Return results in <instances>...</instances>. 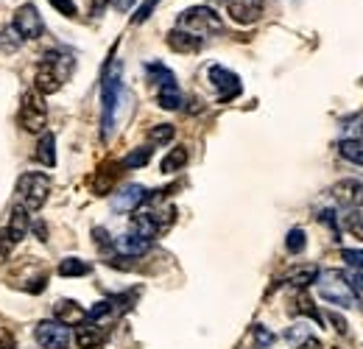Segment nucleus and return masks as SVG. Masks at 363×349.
<instances>
[{
	"label": "nucleus",
	"instance_id": "obj_30",
	"mask_svg": "<svg viewBox=\"0 0 363 349\" xmlns=\"http://www.w3.org/2000/svg\"><path fill=\"white\" fill-rule=\"evenodd\" d=\"M305 243H308V240H305V232H302V229H290L288 238H285V249H288L290 254H299V252L305 249Z\"/></svg>",
	"mask_w": 363,
	"mask_h": 349
},
{
	"label": "nucleus",
	"instance_id": "obj_29",
	"mask_svg": "<svg viewBox=\"0 0 363 349\" xmlns=\"http://www.w3.org/2000/svg\"><path fill=\"white\" fill-rule=\"evenodd\" d=\"M174 134H176V129H174V126L160 123V126H154V129L149 131V140H151L154 146H162V143H168V140H174Z\"/></svg>",
	"mask_w": 363,
	"mask_h": 349
},
{
	"label": "nucleus",
	"instance_id": "obj_35",
	"mask_svg": "<svg viewBox=\"0 0 363 349\" xmlns=\"http://www.w3.org/2000/svg\"><path fill=\"white\" fill-rule=\"evenodd\" d=\"M15 346H17L15 332H12V330H6V327H0V349H15Z\"/></svg>",
	"mask_w": 363,
	"mask_h": 349
},
{
	"label": "nucleus",
	"instance_id": "obj_40",
	"mask_svg": "<svg viewBox=\"0 0 363 349\" xmlns=\"http://www.w3.org/2000/svg\"><path fill=\"white\" fill-rule=\"evenodd\" d=\"M299 349H322V343H319L316 338H305V341L299 343Z\"/></svg>",
	"mask_w": 363,
	"mask_h": 349
},
{
	"label": "nucleus",
	"instance_id": "obj_41",
	"mask_svg": "<svg viewBox=\"0 0 363 349\" xmlns=\"http://www.w3.org/2000/svg\"><path fill=\"white\" fill-rule=\"evenodd\" d=\"M360 131H363V123H360ZM360 140H363V137H360Z\"/></svg>",
	"mask_w": 363,
	"mask_h": 349
},
{
	"label": "nucleus",
	"instance_id": "obj_36",
	"mask_svg": "<svg viewBox=\"0 0 363 349\" xmlns=\"http://www.w3.org/2000/svg\"><path fill=\"white\" fill-rule=\"evenodd\" d=\"M154 3H157V0H149V3H142V6H140V12L134 15V23H142L145 17H149V15H151V9H154Z\"/></svg>",
	"mask_w": 363,
	"mask_h": 349
},
{
	"label": "nucleus",
	"instance_id": "obj_4",
	"mask_svg": "<svg viewBox=\"0 0 363 349\" xmlns=\"http://www.w3.org/2000/svg\"><path fill=\"white\" fill-rule=\"evenodd\" d=\"M319 283V291L327 302L333 305H341V308H352L355 305V288L349 285V279L344 276V271H330L324 276L316 279Z\"/></svg>",
	"mask_w": 363,
	"mask_h": 349
},
{
	"label": "nucleus",
	"instance_id": "obj_2",
	"mask_svg": "<svg viewBox=\"0 0 363 349\" xmlns=\"http://www.w3.org/2000/svg\"><path fill=\"white\" fill-rule=\"evenodd\" d=\"M179 28L201 39V37H207V34H221V31H224V23H221V17H218L212 9H207V6H196V9L182 12V17H179Z\"/></svg>",
	"mask_w": 363,
	"mask_h": 349
},
{
	"label": "nucleus",
	"instance_id": "obj_13",
	"mask_svg": "<svg viewBox=\"0 0 363 349\" xmlns=\"http://www.w3.org/2000/svg\"><path fill=\"white\" fill-rule=\"evenodd\" d=\"M341 257H344L346 265H349V271H346L344 276L349 279V285L355 288V294H357V291L363 294V252H360V249H344Z\"/></svg>",
	"mask_w": 363,
	"mask_h": 349
},
{
	"label": "nucleus",
	"instance_id": "obj_17",
	"mask_svg": "<svg viewBox=\"0 0 363 349\" xmlns=\"http://www.w3.org/2000/svg\"><path fill=\"white\" fill-rule=\"evenodd\" d=\"M168 48L176 50V53H198L201 50V39L187 34V31H182V28H176V31L168 34Z\"/></svg>",
	"mask_w": 363,
	"mask_h": 349
},
{
	"label": "nucleus",
	"instance_id": "obj_10",
	"mask_svg": "<svg viewBox=\"0 0 363 349\" xmlns=\"http://www.w3.org/2000/svg\"><path fill=\"white\" fill-rule=\"evenodd\" d=\"M227 12L235 23L252 26L263 15V0H227Z\"/></svg>",
	"mask_w": 363,
	"mask_h": 349
},
{
	"label": "nucleus",
	"instance_id": "obj_24",
	"mask_svg": "<svg viewBox=\"0 0 363 349\" xmlns=\"http://www.w3.org/2000/svg\"><path fill=\"white\" fill-rule=\"evenodd\" d=\"M157 101L162 109H179L182 106V93L176 84H162L160 93H157Z\"/></svg>",
	"mask_w": 363,
	"mask_h": 349
},
{
	"label": "nucleus",
	"instance_id": "obj_1",
	"mask_svg": "<svg viewBox=\"0 0 363 349\" xmlns=\"http://www.w3.org/2000/svg\"><path fill=\"white\" fill-rule=\"evenodd\" d=\"M123 98V82H120V64L115 62L106 76H104V84H101V126H104V137L112 131V123H115V112H118V104Z\"/></svg>",
	"mask_w": 363,
	"mask_h": 349
},
{
	"label": "nucleus",
	"instance_id": "obj_39",
	"mask_svg": "<svg viewBox=\"0 0 363 349\" xmlns=\"http://www.w3.org/2000/svg\"><path fill=\"white\" fill-rule=\"evenodd\" d=\"M34 229H37V235H39V240H48V227H45L42 221H34Z\"/></svg>",
	"mask_w": 363,
	"mask_h": 349
},
{
	"label": "nucleus",
	"instance_id": "obj_11",
	"mask_svg": "<svg viewBox=\"0 0 363 349\" xmlns=\"http://www.w3.org/2000/svg\"><path fill=\"white\" fill-rule=\"evenodd\" d=\"M145 201V187L142 185H126L123 190H118L112 196V209L115 213H131Z\"/></svg>",
	"mask_w": 363,
	"mask_h": 349
},
{
	"label": "nucleus",
	"instance_id": "obj_23",
	"mask_svg": "<svg viewBox=\"0 0 363 349\" xmlns=\"http://www.w3.org/2000/svg\"><path fill=\"white\" fill-rule=\"evenodd\" d=\"M187 149L185 146H176V149H171L168 151V157L162 160V173H176V171H182L185 165H187Z\"/></svg>",
	"mask_w": 363,
	"mask_h": 349
},
{
	"label": "nucleus",
	"instance_id": "obj_20",
	"mask_svg": "<svg viewBox=\"0 0 363 349\" xmlns=\"http://www.w3.org/2000/svg\"><path fill=\"white\" fill-rule=\"evenodd\" d=\"M131 232L140 235V238H145V240H151V238L160 235V227H157V221H154L151 213H137L131 218Z\"/></svg>",
	"mask_w": 363,
	"mask_h": 349
},
{
	"label": "nucleus",
	"instance_id": "obj_16",
	"mask_svg": "<svg viewBox=\"0 0 363 349\" xmlns=\"http://www.w3.org/2000/svg\"><path fill=\"white\" fill-rule=\"evenodd\" d=\"M285 279L294 288H299V291H305L308 285H313L316 279H319V265H294L288 274H285Z\"/></svg>",
	"mask_w": 363,
	"mask_h": 349
},
{
	"label": "nucleus",
	"instance_id": "obj_38",
	"mask_svg": "<svg viewBox=\"0 0 363 349\" xmlns=\"http://www.w3.org/2000/svg\"><path fill=\"white\" fill-rule=\"evenodd\" d=\"M330 321L335 324V330H338V332H346V321H344L338 313H333V310H330Z\"/></svg>",
	"mask_w": 363,
	"mask_h": 349
},
{
	"label": "nucleus",
	"instance_id": "obj_31",
	"mask_svg": "<svg viewBox=\"0 0 363 349\" xmlns=\"http://www.w3.org/2000/svg\"><path fill=\"white\" fill-rule=\"evenodd\" d=\"M20 42H23V37H20L15 28H6L3 34H0V45H3L6 50H9V48H12V50H17V48H20Z\"/></svg>",
	"mask_w": 363,
	"mask_h": 349
},
{
	"label": "nucleus",
	"instance_id": "obj_27",
	"mask_svg": "<svg viewBox=\"0 0 363 349\" xmlns=\"http://www.w3.org/2000/svg\"><path fill=\"white\" fill-rule=\"evenodd\" d=\"M149 160H151V149H134L131 154H126L123 157V168H145L149 165Z\"/></svg>",
	"mask_w": 363,
	"mask_h": 349
},
{
	"label": "nucleus",
	"instance_id": "obj_6",
	"mask_svg": "<svg viewBox=\"0 0 363 349\" xmlns=\"http://www.w3.org/2000/svg\"><path fill=\"white\" fill-rule=\"evenodd\" d=\"M37 343L42 349H70V332L59 321H39L37 324Z\"/></svg>",
	"mask_w": 363,
	"mask_h": 349
},
{
	"label": "nucleus",
	"instance_id": "obj_3",
	"mask_svg": "<svg viewBox=\"0 0 363 349\" xmlns=\"http://www.w3.org/2000/svg\"><path fill=\"white\" fill-rule=\"evenodd\" d=\"M48 193H50V179L45 173H23L17 182V196L28 213H37L48 201Z\"/></svg>",
	"mask_w": 363,
	"mask_h": 349
},
{
	"label": "nucleus",
	"instance_id": "obj_34",
	"mask_svg": "<svg viewBox=\"0 0 363 349\" xmlns=\"http://www.w3.org/2000/svg\"><path fill=\"white\" fill-rule=\"evenodd\" d=\"M252 335H254V341H257V349H260V346L274 343V335H271L266 327H260V324H257V327H252Z\"/></svg>",
	"mask_w": 363,
	"mask_h": 349
},
{
	"label": "nucleus",
	"instance_id": "obj_18",
	"mask_svg": "<svg viewBox=\"0 0 363 349\" xmlns=\"http://www.w3.org/2000/svg\"><path fill=\"white\" fill-rule=\"evenodd\" d=\"M115 249H118L123 257H140V254H145V252L151 249V240H145V238L129 232V235H123V238L115 243Z\"/></svg>",
	"mask_w": 363,
	"mask_h": 349
},
{
	"label": "nucleus",
	"instance_id": "obj_19",
	"mask_svg": "<svg viewBox=\"0 0 363 349\" xmlns=\"http://www.w3.org/2000/svg\"><path fill=\"white\" fill-rule=\"evenodd\" d=\"M101 341H104V332H101L98 324H93V321H82V324H79V330H76V343H79L82 349H93V346H98Z\"/></svg>",
	"mask_w": 363,
	"mask_h": 349
},
{
	"label": "nucleus",
	"instance_id": "obj_37",
	"mask_svg": "<svg viewBox=\"0 0 363 349\" xmlns=\"http://www.w3.org/2000/svg\"><path fill=\"white\" fill-rule=\"evenodd\" d=\"M109 6H112L115 12H129V9L134 6V0H109Z\"/></svg>",
	"mask_w": 363,
	"mask_h": 349
},
{
	"label": "nucleus",
	"instance_id": "obj_22",
	"mask_svg": "<svg viewBox=\"0 0 363 349\" xmlns=\"http://www.w3.org/2000/svg\"><path fill=\"white\" fill-rule=\"evenodd\" d=\"M338 151L346 162H355V165H363V140L360 137H346L338 143Z\"/></svg>",
	"mask_w": 363,
	"mask_h": 349
},
{
	"label": "nucleus",
	"instance_id": "obj_21",
	"mask_svg": "<svg viewBox=\"0 0 363 349\" xmlns=\"http://www.w3.org/2000/svg\"><path fill=\"white\" fill-rule=\"evenodd\" d=\"M37 160L45 165V168H53L56 165V137L50 131H45L37 143Z\"/></svg>",
	"mask_w": 363,
	"mask_h": 349
},
{
	"label": "nucleus",
	"instance_id": "obj_12",
	"mask_svg": "<svg viewBox=\"0 0 363 349\" xmlns=\"http://www.w3.org/2000/svg\"><path fill=\"white\" fill-rule=\"evenodd\" d=\"M333 196L338 204H346V207H363V182L357 179H344L333 187Z\"/></svg>",
	"mask_w": 363,
	"mask_h": 349
},
{
	"label": "nucleus",
	"instance_id": "obj_32",
	"mask_svg": "<svg viewBox=\"0 0 363 349\" xmlns=\"http://www.w3.org/2000/svg\"><path fill=\"white\" fill-rule=\"evenodd\" d=\"M50 6L64 17H76V3L73 0H50Z\"/></svg>",
	"mask_w": 363,
	"mask_h": 349
},
{
	"label": "nucleus",
	"instance_id": "obj_33",
	"mask_svg": "<svg viewBox=\"0 0 363 349\" xmlns=\"http://www.w3.org/2000/svg\"><path fill=\"white\" fill-rule=\"evenodd\" d=\"M12 246H15V240L9 238V232H6V229H0V263H6V260H9Z\"/></svg>",
	"mask_w": 363,
	"mask_h": 349
},
{
	"label": "nucleus",
	"instance_id": "obj_9",
	"mask_svg": "<svg viewBox=\"0 0 363 349\" xmlns=\"http://www.w3.org/2000/svg\"><path fill=\"white\" fill-rule=\"evenodd\" d=\"M67 76L62 73V70L53 64V62H48V59H42L39 62V67H37V93L39 95H50V93H56L59 87H62V82H64Z\"/></svg>",
	"mask_w": 363,
	"mask_h": 349
},
{
	"label": "nucleus",
	"instance_id": "obj_28",
	"mask_svg": "<svg viewBox=\"0 0 363 349\" xmlns=\"http://www.w3.org/2000/svg\"><path fill=\"white\" fill-rule=\"evenodd\" d=\"M294 310L297 313H305V316H310V319H316V321H322V316H319V310H316V305H313V299L305 294V291H299L297 294V299H294Z\"/></svg>",
	"mask_w": 363,
	"mask_h": 349
},
{
	"label": "nucleus",
	"instance_id": "obj_14",
	"mask_svg": "<svg viewBox=\"0 0 363 349\" xmlns=\"http://www.w3.org/2000/svg\"><path fill=\"white\" fill-rule=\"evenodd\" d=\"M53 316H56V321L59 324H82V321H87V310L79 305V302H73V299H62V302H56L53 305Z\"/></svg>",
	"mask_w": 363,
	"mask_h": 349
},
{
	"label": "nucleus",
	"instance_id": "obj_7",
	"mask_svg": "<svg viewBox=\"0 0 363 349\" xmlns=\"http://www.w3.org/2000/svg\"><path fill=\"white\" fill-rule=\"evenodd\" d=\"M207 76H210L212 87L218 90V98H221V101H230V98L241 95V79L232 73V70H227L221 64H212Z\"/></svg>",
	"mask_w": 363,
	"mask_h": 349
},
{
	"label": "nucleus",
	"instance_id": "obj_26",
	"mask_svg": "<svg viewBox=\"0 0 363 349\" xmlns=\"http://www.w3.org/2000/svg\"><path fill=\"white\" fill-rule=\"evenodd\" d=\"M90 274V263L76 260V257H67L59 263V276H84Z\"/></svg>",
	"mask_w": 363,
	"mask_h": 349
},
{
	"label": "nucleus",
	"instance_id": "obj_8",
	"mask_svg": "<svg viewBox=\"0 0 363 349\" xmlns=\"http://www.w3.org/2000/svg\"><path fill=\"white\" fill-rule=\"evenodd\" d=\"M42 17H39V12H37V6L34 3H23L20 9H17V15H15V31L23 37V39H37L39 34H42Z\"/></svg>",
	"mask_w": 363,
	"mask_h": 349
},
{
	"label": "nucleus",
	"instance_id": "obj_5",
	"mask_svg": "<svg viewBox=\"0 0 363 349\" xmlns=\"http://www.w3.org/2000/svg\"><path fill=\"white\" fill-rule=\"evenodd\" d=\"M45 120H48V109H45L42 95L37 90H28L23 95V104H20V126L26 131H42Z\"/></svg>",
	"mask_w": 363,
	"mask_h": 349
},
{
	"label": "nucleus",
	"instance_id": "obj_25",
	"mask_svg": "<svg viewBox=\"0 0 363 349\" xmlns=\"http://www.w3.org/2000/svg\"><path fill=\"white\" fill-rule=\"evenodd\" d=\"M118 168H123V165H115V162H112L109 168H104V171L95 176V193H98V196H106V193L112 190V185H115V179H118V173H120Z\"/></svg>",
	"mask_w": 363,
	"mask_h": 349
},
{
	"label": "nucleus",
	"instance_id": "obj_15",
	"mask_svg": "<svg viewBox=\"0 0 363 349\" xmlns=\"http://www.w3.org/2000/svg\"><path fill=\"white\" fill-rule=\"evenodd\" d=\"M28 229H31V216H28V209L20 204V207H12V213H9V238L17 243V240H23L26 235H28Z\"/></svg>",
	"mask_w": 363,
	"mask_h": 349
}]
</instances>
